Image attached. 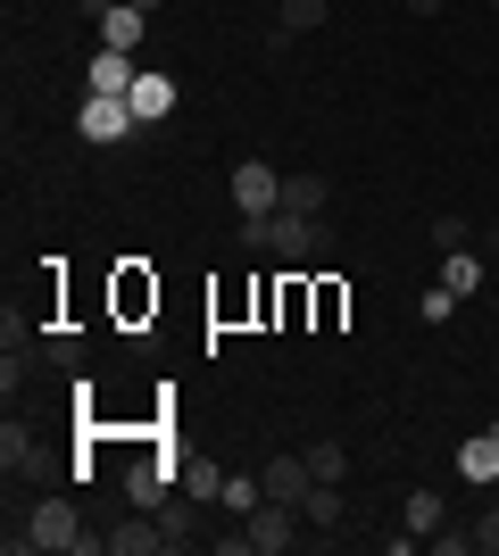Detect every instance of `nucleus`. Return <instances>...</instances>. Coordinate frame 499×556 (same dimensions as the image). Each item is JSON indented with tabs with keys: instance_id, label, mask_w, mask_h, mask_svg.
I'll list each match as a JSON object with an SVG mask.
<instances>
[{
	"instance_id": "28",
	"label": "nucleus",
	"mask_w": 499,
	"mask_h": 556,
	"mask_svg": "<svg viewBox=\"0 0 499 556\" xmlns=\"http://www.w3.org/2000/svg\"><path fill=\"white\" fill-rule=\"evenodd\" d=\"M408 9H416V17H441V0H408Z\"/></svg>"
},
{
	"instance_id": "16",
	"label": "nucleus",
	"mask_w": 499,
	"mask_h": 556,
	"mask_svg": "<svg viewBox=\"0 0 499 556\" xmlns=\"http://www.w3.org/2000/svg\"><path fill=\"white\" fill-rule=\"evenodd\" d=\"M216 507H225V515H259L266 482H259V473H225V498H216Z\"/></svg>"
},
{
	"instance_id": "12",
	"label": "nucleus",
	"mask_w": 499,
	"mask_h": 556,
	"mask_svg": "<svg viewBox=\"0 0 499 556\" xmlns=\"http://www.w3.org/2000/svg\"><path fill=\"white\" fill-rule=\"evenodd\" d=\"M259 482H266V498H284V507H300L316 473H309V457H275V465H266V473H259Z\"/></svg>"
},
{
	"instance_id": "7",
	"label": "nucleus",
	"mask_w": 499,
	"mask_h": 556,
	"mask_svg": "<svg viewBox=\"0 0 499 556\" xmlns=\"http://www.w3.org/2000/svg\"><path fill=\"white\" fill-rule=\"evenodd\" d=\"M234 208L241 216H275V208H284V175H275L266 159H241L234 166Z\"/></svg>"
},
{
	"instance_id": "18",
	"label": "nucleus",
	"mask_w": 499,
	"mask_h": 556,
	"mask_svg": "<svg viewBox=\"0 0 499 556\" xmlns=\"http://www.w3.org/2000/svg\"><path fill=\"white\" fill-rule=\"evenodd\" d=\"M42 366H59V374H84V341H75L67 325H50V332H42Z\"/></svg>"
},
{
	"instance_id": "6",
	"label": "nucleus",
	"mask_w": 499,
	"mask_h": 556,
	"mask_svg": "<svg viewBox=\"0 0 499 556\" xmlns=\"http://www.w3.org/2000/svg\"><path fill=\"white\" fill-rule=\"evenodd\" d=\"M300 523H309L300 507H284V498H266L259 515H241V532H250V556H284L291 540H300Z\"/></svg>"
},
{
	"instance_id": "27",
	"label": "nucleus",
	"mask_w": 499,
	"mask_h": 556,
	"mask_svg": "<svg viewBox=\"0 0 499 556\" xmlns=\"http://www.w3.org/2000/svg\"><path fill=\"white\" fill-rule=\"evenodd\" d=\"M483 250H491V257H499V216H491V225H483Z\"/></svg>"
},
{
	"instance_id": "23",
	"label": "nucleus",
	"mask_w": 499,
	"mask_h": 556,
	"mask_svg": "<svg viewBox=\"0 0 499 556\" xmlns=\"http://www.w3.org/2000/svg\"><path fill=\"white\" fill-rule=\"evenodd\" d=\"M466 241H475V225H466L458 208H441V216H433V250H441V257H450V250H466Z\"/></svg>"
},
{
	"instance_id": "19",
	"label": "nucleus",
	"mask_w": 499,
	"mask_h": 556,
	"mask_svg": "<svg viewBox=\"0 0 499 556\" xmlns=\"http://www.w3.org/2000/svg\"><path fill=\"white\" fill-rule=\"evenodd\" d=\"M300 515H309L316 532H333V523H341V482H309V498H300Z\"/></svg>"
},
{
	"instance_id": "1",
	"label": "nucleus",
	"mask_w": 499,
	"mask_h": 556,
	"mask_svg": "<svg viewBox=\"0 0 499 556\" xmlns=\"http://www.w3.org/2000/svg\"><path fill=\"white\" fill-rule=\"evenodd\" d=\"M241 250L250 257H284V266H316V257H333V225L325 216H300V208L241 216Z\"/></svg>"
},
{
	"instance_id": "5",
	"label": "nucleus",
	"mask_w": 499,
	"mask_h": 556,
	"mask_svg": "<svg viewBox=\"0 0 499 556\" xmlns=\"http://www.w3.org/2000/svg\"><path fill=\"white\" fill-rule=\"evenodd\" d=\"M75 134L109 150V141H134V134H142V116H134V100H100V92H84V116H75Z\"/></svg>"
},
{
	"instance_id": "2",
	"label": "nucleus",
	"mask_w": 499,
	"mask_h": 556,
	"mask_svg": "<svg viewBox=\"0 0 499 556\" xmlns=\"http://www.w3.org/2000/svg\"><path fill=\"white\" fill-rule=\"evenodd\" d=\"M9 548H42V556H92L109 548V540L84 523V507H75L67 490H50V498H34V515H25V532H9Z\"/></svg>"
},
{
	"instance_id": "13",
	"label": "nucleus",
	"mask_w": 499,
	"mask_h": 556,
	"mask_svg": "<svg viewBox=\"0 0 499 556\" xmlns=\"http://www.w3.org/2000/svg\"><path fill=\"white\" fill-rule=\"evenodd\" d=\"M142 34H150V9H125V0H117V9L100 17V42H109V50H134Z\"/></svg>"
},
{
	"instance_id": "8",
	"label": "nucleus",
	"mask_w": 499,
	"mask_h": 556,
	"mask_svg": "<svg viewBox=\"0 0 499 556\" xmlns=\"http://www.w3.org/2000/svg\"><path fill=\"white\" fill-rule=\"evenodd\" d=\"M134 75H142V67H134V50H109V42H100V59L84 67V92H100V100H125V92H134Z\"/></svg>"
},
{
	"instance_id": "9",
	"label": "nucleus",
	"mask_w": 499,
	"mask_h": 556,
	"mask_svg": "<svg viewBox=\"0 0 499 556\" xmlns=\"http://www.w3.org/2000/svg\"><path fill=\"white\" fill-rule=\"evenodd\" d=\"M458 482H475V490L499 482V424H483L475 441H458Z\"/></svg>"
},
{
	"instance_id": "10",
	"label": "nucleus",
	"mask_w": 499,
	"mask_h": 556,
	"mask_svg": "<svg viewBox=\"0 0 499 556\" xmlns=\"http://www.w3.org/2000/svg\"><path fill=\"white\" fill-rule=\"evenodd\" d=\"M341 316H350V282H341V275H316L309 282V332H341Z\"/></svg>"
},
{
	"instance_id": "22",
	"label": "nucleus",
	"mask_w": 499,
	"mask_h": 556,
	"mask_svg": "<svg viewBox=\"0 0 499 556\" xmlns=\"http://www.w3.org/2000/svg\"><path fill=\"white\" fill-rule=\"evenodd\" d=\"M275 17H284V34H316L333 9H325V0H275Z\"/></svg>"
},
{
	"instance_id": "4",
	"label": "nucleus",
	"mask_w": 499,
	"mask_h": 556,
	"mask_svg": "<svg viewBox=\"0 0 499 556\" xmlns=\"http://www.w3.org/2000/svg\"><path fill=\"white\" fill-rule=\"evenodd\" d=\"M0 465H9V482H59V473H75V465H59L34 432H25L17 416L0 424Z\"/></svg>"
},
{
	"instance_id": "3",
	"label": "nucleus",
	"mask_w": 499,
	"mask_h": 556,
	"mask_svg": "<svg viewBox=\"0 0 499 556\" xmlns=\"http://www.w3.org/2000/svg\"><path fill=\"white\" fill-rule=\"evenodd\" d=\"M109 307H117V325L134 332V341H150V316H159V275L125 257L117 275H109Z\"/></svg>"
},
{
	"instance_id": "30",
	"label": "nucleus",
	"mask_w": 499,
	"mask_h": 556,
	"mask_svg": "<svg viewBox=\"0 0 499 556\" xmlns=\"http://www.w3.org/2000/svg\"><path fill=\"white\" fill-rule=\"evenodd\" d=\"M491 9H499V0H491Z\"/></svg>"
},
{
	"instance_id": "15",
	"label": "nucleus",
	"mask_w": 499,
	"mask_h": 556,
	"mask_svg": "<svg viewBox=\"0 0 499 556\" xmlns=\"http://www.w3.org/2000/svg\"><path fill=\"white\" fill-rule=\"evenodd\" d=\"M400 523H408V532H416V540H433V532H441V490H408Z\"/></svg>"
},
{
	"instance_id": "25",
	"label": "nucleus",
	"mask_w": 499,
	"mask_h": 556,
	"mask_svg": "<svg viewBox=\"0 0 499 556\" xmlns=\"http://www.w3.org/2000/svg\"><path fill=\"white\" fill-rule=\"evenodd\" d=\"M450 307H458V291H450V282H433L425 300H416V316H425V325H450Z\"/></svg>"
},
{
	"instance_id": "11",
	"label": "nucleus",
	"mask_w": 499,
	"mask_h": 556,
	"mask_svg": "<svg viewBox=\"0 0 499 556\" xmlns=\"http://www.w3.org/2000/svg\"><path fill=\"white\" fill-rule=\"evenodd\" d=\"M125 100H134V116H142V125H159V116H175V100H184V92H175V75H150V67H142Z\"/></svg>"
},
{
	"instance_id": "20",
	"label": "nucleus",
	"mask_w": 499,
	"mask_h": 556,
	"mask_svg": "<svg viewBox=\"0 0 499 556\" xmlns=\"http://www.w3.org/2000/svg\"><path fill=\"white\" fill-rule=\"evenodd\" d=\"M441 282H450L458 300H466V291H483V257H475V250H450V257H441Z\"/></svg>"
},
{
	"instance_id": "24",
	"label": "nucleus",
	"mask_w": 499,
	"mask_h": 556,
	"mask_svg": "<svg viewBox=\"0 0 499 556\" xmlns=\"http://www.w3.org/2000/svg\"><path fill=\"white\" fill-rule=\"evenodd\" d=\"M184 498H200V507L225 498V473H216V465H184Z\"/></svg>"
},
{
	"instance_id": "17",
	"label": "nucleus",
	"mask_w": 499,
	"mask_h": 556,
	"mask_svg": "<svg viewBox=\"0 0 499 556\" xmlns=\"http://www.w3.org/2000/svg\"><path fill=\"white\" fill-rule=\"evenodd\" d=\"M325 175H284V208H300V216H325Z\"/></svg>"
},
{
	"instance_id": "14",
	"label": "nucleus",
	"mask_w": 499,
	"mask_h": 556,
	"mask_svg": "<svg viewBox=\"0 0 499 556\" xmlns=\"http://www.w3.org/2000/svg\"><path fill=\"white\" fill-rule=\"evenodd\" d=\"M275 325H284V332H300V325H309V266H291V275H284V300H275Z\"/></svg>"
},
{
	"instance_id": "21",
	"label": "nucleus",
	"mask_w": 499,
	"mask_h": 556,
	"mask_svg": "<svg viewBox=\"0 0 499 556\" xmlns=\"http://www.w3.org/2000/svg\"><path fill=\"white\" fill-rule=\"evenodd\" d=\"M300 457H309V473H316V482H341V473H350V448H341V441H309Z\"/></svg>"
},
{
	"instance_id": "26",
	"label": "nucleus",
	"mask_w": 499,
	"mask_h": 556,
	"mask_svg": "<svg viewBox=\"0 0 499 556\" xmlns=\"http://www.w3.org/2000/svg\"><path fill=\"white\" fill-rule=\"evenodd\" d=\"M466 540H475V548H483V556H499V507H483V515H475V523H466Z\"/></svg>"
},
{
	"instance_id": "29",
	"label": "nucleus",
	"mask_w": 499,
	"mask_h": 556,
	"mask_svg": "<svg viewBox=\"0 0 499 556\" xmlns=\"http://www.w3.org/2000/svg\"><path fill=\"white\" fill-rule=\"evenodd\" d=\"M125 9H159V0H125Z\"/></svg>"
}]
</instances>
